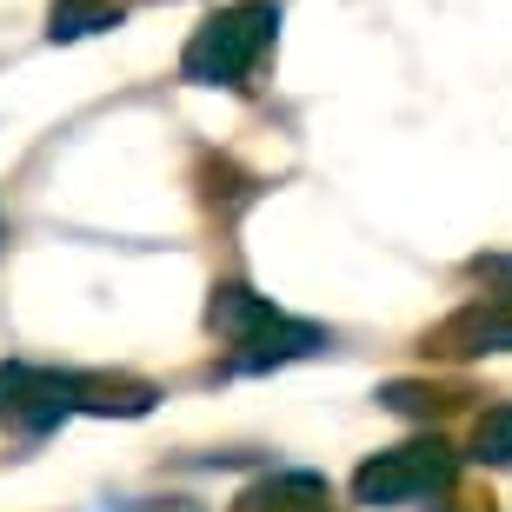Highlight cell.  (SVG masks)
I'll return each mask as SVG.
<instances>
[{"label": "cell", "instance_id": "cell-2", "mask_svg": "<svg viewBox=\"0 0 512 512\" xmlns=\"http://www.w3.org/2000/svg\"><path fill=\"white\" fill-rule=\"evenodd\" d=\"M446 479H453L446 446H439V439H419V446H393V453L366 459L360 479H353V493H360V506H406V499L439 493Z\"/></svg>", "mask_w": 512, "mask_h": 512}, {"label": "cell", "instance_id": "cell-6", "mask_svg": "<svg viewBox=\"0 0 512 512\" xmlns=\"http://www.w3.org/2000/svg\"><path fill=\"white\" fill-rule=\"evenodd\" d=\"M100 27H120V7H107V0H54V14H47L54 40H87Z\"/></svg>", "mask_w": 512, "mask_h": 512}, {"label": "cell", "instance_id": "cell-7", "mask_svg": "<svg viewBox=\"0 0 512 512\" xmlns=\"http://www.w3.org/2000/svg\"><path fill=\"white\" fill-rule=\"evenodd\" d=\"M473 459H479V466H512V406H499V413L479 419Z\"/></svg>", "mask_w": 512, "mask_h": 512}, {"label": "cell", "instance_id": "cell-3", "mask_svg": "<svg viewBox=\"0 0 512 512\" xmlns=\"http://www.w3.org/2000/svg\"><path fill=\"white\" fill-rule=\"evenodd\" d=\"M80 386L60 373H34V366H0V419H14L27 433H47L54 419H67L80 406Z\"/></svg>", "mask_w": 512, "mask_h": 512}, {"label": "cell", "instance_id": "cell-5", "mask_svg": "<svg viewBox=\"0 0 512 512\" xmlns=\"http://www.w3.org/2000/svg\"><path fill=\"white\" fill-rule=\"evenodd\" d=\"M453 353H512V313L506 306H479L453 326Z\"/></svg>", "mask_w": 512, "mask_h": 512}, {"label": "cell", "instance_id": "cell-4", "mask_svg": "<svg viewBox=\"0 0 512 512\" xmlns=\"http://www.w3.org/2000/svg\"><path fill=\"white\" fill-rule=\"evenodd\" d=\"M320 346H326L320 326H300V320H286L280 306H273L253 333H240V340H233V373H266V366L306 360V353H320Z\"/></svg>", "mask_w": 512, "mask_h": 512}, {"label": "cell", "instance_id": "cell-1", "mask_svg": "<svg viewBox=\"0 0 512 512\" xmlns=\"http://www.w3.org/2000/svg\"><path fill=\"white\" fill-rule=\"evenodd\" d=\"M280 27V7L273 0H240V7H220L213 20H200L180 54V74L193 87H240L253 74V60L266 54V40Z\"/></svg>", "mask_w": 512, "mask_h": 512}]
</instances>
